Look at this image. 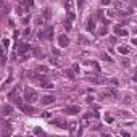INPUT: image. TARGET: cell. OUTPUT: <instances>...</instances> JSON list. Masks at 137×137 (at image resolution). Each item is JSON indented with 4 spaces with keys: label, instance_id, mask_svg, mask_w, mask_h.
<instances>
[{
    "label": "cell",
    "instance_id": "obj_1",
    "mask_svg": "<svg viewBox=\"0 0 137 137\" xmlns=\"http://www.w3.org/2000/svg\"><path fill=\"white\" fill-rule=\"evenodd\" d=\"M24 100H26V103H34V102L39 100V94L36 90L26 87V90H24Z\"/></svg>",
    "mask_w": 137,
    "mask_h": 137
},
{
    "label": "cell",
    "instance_id": "obj_2",
    "mask_svg": "<svg viewBox=\"0 0 137 137\" xmlns=\"http://www.w3.org/2000/svg\"><path fill=\"white\" fill-rule=\"evenodd\" d=\"M115 97H118V90L115 87H108L100 92V98H115Z\"/></svg>",
    "mask_w": 137,
    "mask_h": 137
},
{
    "label": "cell",
    "instance_id": "obj_3",
    "mask_svg": "<svg viewBox=\"0 0 137 137\" xmlns=\"http://www.w3.org/2000/svg\"><path fill=\"white\" fill-rule=\"evenodd\" d=\"M63 111L66 113V115H78V113L81 111V106L79 105H69V106H66Z\"/></svg>",
    "mask_w": 137,
    "mask_h": 137
},
{
    "label": "cell",
    "instance_id": "obj_4",
    "mask_svg": "<svg viewBox=\"0 0 137 137\" xmlns=\"http://www.w3.org/2000/svg\"><path fill=\"white\" fill-rule=\"evenodd\" d=\"M58 44H60V47H68L69 45V39L66 34H61V36L58 37Z\"/></svg>",
    "mask_w": 137,
    "mask_h": 137
},
{
    "label": "cell",
    "instance_id": "obj_5",
    "mask_svg": "<svg viewBox=\"0 0 137 137\" xmlns=\"http://www.w3.org/2000/svg\"><path fill=\"white\" fill-rule=\"evenodd\" d=\"M53 124H57L58 127H61V129H69V124L71 123H66V121H63V119H53Z\"/></svg>",
    "mask_w": 137,
    "mask_h": 137
},
{
    "label": "cell",
    "instance_id": "obj_6",
    "mask_svg": "<svg viewBox=\"0 0 137 137\" xmlns=\"http://www.w3.org/2000/svg\"><path fill=\"white\" fill-rule=\"evenodd\" d=\"M53 102H55V97H53V95H45V97L40 98V103H42V105H50Z\"/></svg>",
    "mask_w": 137,
    "mask_h": 137
},
{
    "label": "cell",
    "instance_id": "obj_7",
    "mask_svg": "<svg viewBox=\"0 0 137 137\" xmlns=\"http://www.w3.org/2000/svg\"><path fill=\"white\" fill-rule=\"evenodd\" d=\"M20 108H21L24 113H27V115H31V113H34V111H36L31 105H29V103H26V105H23V103H21V105H20Z\"/></svg>",
    "mask_w": 137,
    "mask_h": 137
},
{
    "label": "cell",
    "instance_id": "obj_8",
    "mask_svg": "<svg viewBox=\"0 0 137 137\" xmlns=\"http://www.w3.org/2000/svg\"><path fill=\"white\" fill-rule=\"evenodd\" d=\"M10 132H11L10 124H8V123H3V131H2V136H8Z\"/></svg>",
    "mask_w": 137,
    "mask_h": 137
},
{
    "label": "cell",
    "instance_id": "obj_9",
    "mask_svg": "<svg viewBox=\"0 0 137 137\" xmlns=\"http://www.w3.org/2000/svg\"><path fill=\"white\" fill-rule=\"evenodd\" d=\"M29 50H31V47H29V45H27V44H21V45H20V53H26V52H29Z\"/></svg>",
    "mask_w": 137,
    "mask_h": 137
},
{
    "label": "cell",
    "instance_id": "obj_10",
    "mask_svg": "<svg viewBox=\"0 0 137 137\" xmlns=\"http://www.w3.org/2000/svg\"><path fill=\"white\" fill-rule=\"evenodd\" d=\"M118 52L123 53V55H127L129 53V47L127 45H121V47H118Z\"/></svg>",
    "mask_w": 137,
    "mask_h": 137
},
{
    "label": "cell",
    "instance_id": "obj_11",
    "mask_svg": "<svg viewBox=\"0 0 137 137\" xmlns=\"http://www.w3.org/2000/svg\"><path fill=\"white\" fill-rule=\"evenodd\" d=\"M47 71H48V68L44 66V65H39V66L36 68V73H47Z\"/></svg>",
    "mask_w": 137,
    "mask_h": 137
},
{
    "label": "cell",
    "instance_id": "obj_12",
    "mask_svg": "<svg viewBox=\"0 0 137 137\" xmlns=\"http://www.w3.org/2000/svg\"><path fill=\"white\" fill-rule=\"evenodd\" d=\"M115 34H119V36H127V31L121 29V27H115Z\"/></svg>",
    "mask_w": 137,
    "mask_h": 137
},
{
    "label": "cell",
    "instance_id": "obj_13",
    "mask_svg": "<svg viewBox=\"0 0 137 137\" xmlns=\"http://www.w3.org/2000/svg\"><path fill=\"white\" fill-rule=\"evenodd\" d=\"M78 42H79L81 45H87V44H89V40H87V39H85V37L79 36V37H78Z\"/></svg>",
    "mask_w": 137,
    "mask_h": 137
},
{
    "label": "cell",
    "instance_id": "obj_14",
    "mask_svg": "<svg viewBox=\"0 0 137 137\" xmlns=\"http://www.w3.org/2000/svg\"><path fill=\"white\" fill-rule=\"evenodd\" d=\"M65 2V7L68 8V11H71V8H73V0H63Z\"/></svg>",
    "mask_w": 137,
    "mask_h": 137
},
{
    "label": "cell",
    "instance_id": "obj_15",
    "mask_svg": "<svg viewBox=\"0 0 137 137\" xmlns=\"http://www.w3.org/2000/svg\"><path fill=\"white\" fill-rule=\"evenodd\" d=\"M44 23H45V21H44L42 16H36V24H37V26H42Z\"/></svg>",
    "mask_w": 137,
    "mask_h": 137
},
{
    "label": "cell",
    "instance_id": "obj_16",
    "mask_svg": "<svg viewBox=\"0 0 137 137\" xmlns=\"http://www.w3.org/2000/svg\"><path fill=\"white\" fill-rule=\"evenodd\" d=\"M87 29H89V31H94L95 29V23L92 21V20H89V23H87Z\"/></svg>",
    "mask_w": 137,
    "mask_h": 137
},
{
    "label": "cell",
    "instance_id": "obj_17",
    "mask_svg": "<svg viewBox=\"0 0 137 137\" xmlns=\"http://www.w3.org/2000/svg\"><path fill=\"white\" fill-rule=\"evenodd\" d=\"M63 26H65V29H66V31H71V21H69V20L63 23Z\"/></svg>",
    "mask_w": 137,
    "mask_h": 137
},
{
    "label": "cell",
    "instance_id": "obj_18",
    "mask_svg": "<svg viewBox=\"0 0 137 137\" xmlns=\"http://www.w3.org/2000/svg\"><path fill=\"white\" fill-rule=\"evenodd\" d=\"M65 74L68 76L69 79H74V74H73V71H71V69H66V71H65Z\"/></svg>",
    "mask_w": 137,
    "mask_h": 137
},
{
    "label": "cell",
    "instance_id": "obj_19",
    "mask_svg": "<svg viewBox=\"0 0 137 137\" xmlns=\"http://www.w3.org/2000/svg\"><path fill=\"white\" fill-rule=\"evenodd\" d=\"M10 113H11V106H8V105L3 106V115H10Z\"/></svg>",
    "mask_w": 137,
    "mask_h": 137
},
{
    "label": "cell",
    "instance_id": "obj_20",
    "mask_svg": "<svg viewBox=\"0 0 137 137\" xmlns=\"http://www.w3.org/2000/svg\"><path fill=\"white\" fill-rule=\"evenodd\" d=\"M42 87H44V89H52L53 84H52V82H42Z\"/></svg>",
    "mask_w": 137,
    "mask_h": 137
},
{
    "label": "cell",
    "instance_id": "obj_21",
    "mask_svg": "<svg viewBox=\"0 0 137 137\" xmlns=\"http://www.w3.org/2000/svg\"><path fill=\"white\" fill-rule=\"evenodd\" d=\"M47 37H48V39H52V37H53V27H48V31H47Z\"/></svg>",
    "mask_w": 137,
    "mask_h": 137
},
{
    "label": "cell",
    "instance_id": "obj_22",
    "mask_svg": "<svg viewBox=\"0 0 137 137\" xmlns=\"http://www.w3.org/2000/svg\"><path fill=\"white\" fill-rule=\"evenodd\" d=\"M50 15H52V13H50V8H45V11H44V16H45V18H50Z\"/></svg>",
    "mask_w": 137,
    "mask_h": 137
},
{
    "label": "cell",
    "instance_id": "obj_23",
    "mask_svg": "<svg viewBox=\"0 0 137 137\" xmlns=\"http://www.w3.org/2000/svg\"><path fill=\"white\" fill-rule=\"evenodd\" d=\"M74 18H76V16H74L73 11H68V20H69V21H74Z\"/></svg>",
    "mask_w": 137,
    "mask_h": 137
},
{
    "label": "cell",
    "instance_id": "obj_24",
    "mask_svg": "<svg viewBox=\"0 0 137 137\" xmlns=\"http://www.w3.org/2000/svg\"><path fill=\"white\" fill-rule=\"evenodd\" d=\"M106 82H110V84H113V85H118V79H108Z\"/></svg>",
    "mask_w": 137,
    "mask_h": 137
},
{
    "label": "cell",
    "instance_id": "obj_25",
    "mask_svg": "<svg viewBox=\"0 0 137 137\" xmlns=\"http://www.w3.org/2000/svg\"><path fill=\"white\" fill-rule=\"evenodd\" d=\"M102 58H103V60H106V61H113V60H111V58L108 57L106 53H103V55H102Z\"/></svg>",
    "mask_w": 137,
    "mask_h": 137
},
{
    "label": "cell",
    "instance_id": "obj_26",
    "mask_svg": "<svg viewBox=\"0 0 137 137\" xmlns=\"http://www.w3.org/2000/svg\"><path fill=\"white\" fill-rule=\"evenodd\" d=\"M34 134H44V131L40 127H36V129H34Z\"/></svg>",
    "mask_w": 137,
    "mask_h": 137
},
{
    "label": "cell",
    "instance_id": "obj_27",
    "mask_svg": "<svg viewBox=\"0 0 137 137\" xmlns=\"http://www.w3.org/2000/svg\"><path fill=\"white\" fill-rule=\"evenodd\" d=\"M98 34H100V36H105L106 34V27H102L100 31H98Z\"/></svg>",
    "mask_w": 137,
    "mask_h": 137
},
{
    "label": "cell",
    "instance_id": "obj_28",
    "mask_svg": "<svg viewBox=\"0 0 137 137\" xmlns=\"http://www.w3.org/2000/svg\"><path fill=\"white\" fill-rule=\"evenodd\" d=\"M85 0H78V8H82V5H84Z\"/></svg>",
    "mask_w": 137,
    "mask_h": 137
},
{
    "label": "cell",
    "instance_id": "obj_29",
    "mask_svg": "<svg viewBox=\"0 0 137 137\" xmlns=\"http://www.w3.org/2000/svg\"><path fill=\"white\" fill-rule=\"evenodd\" d=\"M23 34H24V36H29V34H31V29H29V27H26V29H24V32H23Z\"/></svg>",
    "mask_w": 137,
    "mask_h": 137
},
{
    "label": "cell",
    "instance_id": "obj_30",
    "mask_svg": "<svg viewBox=\"0 0 137 137\" xmlns=\"http://www.w3.org/2000/svg\"><path fill=\"white\" fill-rule=\"evenodd\" d=\"M105 119H106V123H113V118H111L110 115H106V116H105Z\"/></svg>",
    "mask_w": 137,
    "mask_h": 137
},
{
    "label": "cell",
    "instance_id": "obj_31",
    "mask_svg": "<svg viewBox=\"0 0 137 137\" xmlns=\"http://www.w3.org/2000/svg\"><path fill=\"white\" fill-rule=\"evenodd\" d=\"M29 20H31V16H26V18H23V23H24V24H27V23H29Z\"/></svg>",
    "mask_w": 137,
    "mask_h": 137
},
{
    "label": "cell",
    "instance_id": "obj_32",
    "mask_svg": "<svg viewBox=\"0 0 137 137\" xmlns=\"http://www.w3.org/2000/svg\"><path fill=\"white\" fill-rule=\"evenodd\" d=\"M123 103H131V97H124V100H123Z\"/></svg>",
    "mask_w": 137,
    "mask_h": 137
},
{
    "label": "cell",
    "instance_id": "obj_33",
    "mask_svg": "<svg viewBox=\"0 0 137 137\" xmlns=\"http://www.w3.org/2000/svg\"><path fill=\"white\" fill-rule=\"evenodd\" d=\"M2 44H3V47H7V45L10 44V40H8V39H3V40H2Z\"/></svg>",
    "mask_w": 137,
    "mask_h": 137
},
{
    "label": "cell",
    "instance_id": "obj_34",
    "mask_svg": "<svg viewBox=\"0 0 137 137\" xmlns=\"http://www.w3.org/2000/svg\"><path fill=\"white\" fill-rule=\"evenodd\" d=\"M44 118H50V116H52V113H50V111H47V113H44Z\"/></svg>",
    "mask_w": 137,
    "mask_h": 137
},
{
    "label": "cell",
    "instance_id": "obj_35",
    "mask_svg": "<svg viewBox=\"0 0 137 137\" xmlns=\"http://www.w3.org/2000/svg\"><path fill=\"white\" fill-rule=\"evenodd\" d=\"M102 5H110V0H102Z\"/></svg>",
    "mask_w": 137,
    "mask_h": 137
},
{
    "label": "cell",
    "instance_id": "obj_36",
    "mask_svg": "<svg viewBox=\"0 0 137 137\" xmlns=\"http://www.w3.org/2000/svg\"><path fill=\"white\" fill-rule=\"evenodd\" d=\"M73 69H74V71H78V73H79V65H74V66H73Z\"/></svg>",
    "mask_w": 137,
    "mask_h": 137
},
{
    "label": "cell",
    "instance_id": "obj_37",
    "mask_svg": "<svg viewBox=\"0 0 137 137\" xmlns=\"http://www.w3.org/2000/svg\"><path fill=\"white\" fill-rule=\"evenodd\" d=\"M132 44H134V45H137V39H132Z\"/></svg>",
    "mask_w": 137,
    "mask_h": 137
},
{
    "label": "cell",
    "instance_id": "obj_38",
    "mask_svg": "<svg viewBox=\"0 0 137 137\" xmlns=\"http://www.w3.org/2000/svg\"><path fill=\"white\" fill-rule=\"evenodd\" d=\"M132 79H134V81L137 82V74H134V78H132Z\"/></svg>",
    "mask_w": 137,
    "mask_h": 137
},
{
    "label": "cell",
    "instance_id": "obj_39",
    "mask_svg": "<svg viewBox=\"0 0 137 137\" xmlns=\"http://www.w3.org/2000/svg\"><path fill=\"white\" fill-rule=\"evenodd\" d=\"M136 74H137V68H136Z\"/></svg>",
    "mask_w": 137,
    "mask_h": 137
}]
</instances>
